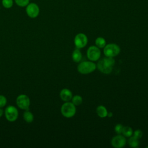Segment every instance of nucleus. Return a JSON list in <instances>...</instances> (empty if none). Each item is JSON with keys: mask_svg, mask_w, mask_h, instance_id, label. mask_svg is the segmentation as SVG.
<instances>
[{"mask_svg": "<svg viewBox=\"0 0 148 148\" xmlns=\"http://www.w3.org/2000/svg\"><path fill=\"white\" fill-rule=\"evenodd\" d=\"M96 113L99 117L104 118L108 116V112L104 106L99 105L96 109Z\"/></svg>", "mask_w": 148, "mask_h": 148, "instance_id": "obj_12", "label": "nucleus"}, {"mask_svg": "<svg viewBox=\"0 0 148 148\" xmlns=\"http://www.w3.org/2000/svg\"><path fill=\"white\" fill-rule=\"evenodd\" d=\"M112 115H113V113H112V112H108V116H108V117H112Z\"/></svg>", "mask_w": 148, "mask_h": 148, "instance_id": "obj_25", "label": "nucleus"}, {"mask_svg": "<svg viewBox=\"0 0 148 148\" xmlns=\"http://www.w3.org/2000/svg\"><path fill=\"white\" fill-rule=\"evenodd\" d=\"M76 112V106L72 102H65L61 107V113L66 118L72 117L75 116Z\"/></svg>", "mask_w": 148, "mask_h": 148, "instance_id": "obj_2", "label": "nucleus"}, {"mask_svg": "<svg viewBox=\"0 0 148 148\" xmlns=\"http://www.w3.org/2000/svg\"><path fill=\"white\" fill-rule=\"evenodd\" d=\"M128 143L131 147H138L139 145V139L136 138L134 136H131L128 140Z\"/></svg>", "mask_w": 148, "mask_h": 148, "instance_id": "obj_15", "label": "nucleus"}, {"mask_svg": "<svg viewBox=\"0 0 148 148\" xmlns=\"http://www.w3.org/2000/svg\"><path fill=\"white\" fill-rule=\"evenodd\" d=\"M2 6L6 9H10L13 5V0H2Z\"/></svg>", "mask_w": 148, "mask_h": 148, "instance_id": "obj_19", "label": "nucleus"}, {"mask_svg": "<svg viewBox=\"0 0 148 148\" xmlns=\"http://www.w3.org/2000/svg\"><path fill=\"white\" fill-rule=\"evenodd\" d=\"M25 12L29 17L35 18L38 16L40 12V9L39 6L36 3L32 2L29 3L25 7Z\"/></svg>", "mask_w": 148, "mask_h": 148, "instance_id": "obj_7", "label": "nucleus"}, {"mask_svg": "<svg viewBox=\"0 0 148 148\" xmlns=\"http://www.w3.org/2000/svg\"><path fill=\"white\" fill-rule=\"evenodd\" d=\"M101 56V50L96 46H90L87 50V57L90 61H96L98 60Z\"/></svg>", "mask_w": 148, "mask_h": 148, "instance_id": "obj_6", "label": "nucleus"}, {"mask_svg": "<svg viewBox=\"0 0 148 148\" xmlns=\"http://www.w3.org/2000/svg\"><path fill=\"white\" fill-rule=\"evenodd\" d=\"M97 68V65L91 61H85L80 62L77 67V71L83 75L88 74L94 72Z\"/></svg>", "mask_w": 148, "mask_h": 148, "instance_id": "obj_1", "label": "nucleus"}, {"mask_svg": "<svg viewBox=\"0 0 148 148\" xmlns=\"http://www.w3.org/2000/svg\"><path fill=\"white\" fill-rule=\"evenodd\" d=\"M73 95L71 91L68 88H63L60 92V98L64 102H68L72 99Z\"/></svg>", "mask_w": 148, "mask_h": 148, "instance_id": "obj_11", "label": "nucleus"}, {"mask_svg": "<svg viewBox=\"0 0 148 148\" xmlns=\"http://www.w3.org/2000/svg\"><path fill=\"white\" fill-rule=\"evenodd\" d=\"M127 139L124 136L121 134H117L113 136L111 140V145L115 148H121L125 146Z\"/></svg>", "mask_w": 148, "mask_h": 148, "instance_id": "obj_9", "label": "nucleus"}, {"mask_svg": "<svg viewBox=\"0 0 148 148\" xmlns=\"http://www.w3.org/2000/svg\"><path fill=\"white\" fill-rule=\"evenodd\" d=\"M3 113H4V111L1 108H0V117H1L3 116Z\"/></svg>", "mask_w": 148, "mask_h": 148, "instance_id": "obj_24", "label": "nucleus"}, {"mask_svg": "<svg viewBox=\"0 0 148 148\" xmlns=\"http://www.w3.org/2000/svg\"><path fill=\"white\" fill-rule=\"evenodd\" d=\"M23 119L24 121L27 123H31L34 121V116L33 113L29 110V109L25 110L23 114Z\"/></svg>", "mask_w": 148, "mask_h": 148, "instance_id": "obj_13", "label": "nucleus"}, {"mask_svg": "<svg viewBox=\"0 0 148 148\" xmlns=\"http://www.w3.org/2000/svg\"><path fill=\"white\" fill-rule=\"evenodd\" d=\"M97 68L102 73L105 74H109L112 72L113 67L109 66L107 65L102 59L99 60L97 64Z\"/></svg>", "mask_w": 148, "mask_h": 148, "instance_id": "obj_10", "label": "nucleus"}, {"mask_svg": "<svg viewBox=\"0 0 148 148\" xmlns=\"http://www.w3.org/2000/svg\"><path fill=\"white\" fill-rule=\"evenodd\" d=\"M95 46L99 49L103 48L106 45V40L102 37H98L95 40Z\"/></svg>", "mask_w": 148, "mask_h": 148, "instance_id": "obj_17", "label": "nucleus"}, {"mask_svg": "<svg viewBox=\"0 0 148 148\" xmlns=\"http://www.w3.org/2000/svg\"><path fill=\"white\" fill-rule=\"evenodd\" d=\"M82 58V54L79 49H75L72 54V58L75 62H79L81 61Z\"/></svg>", "mask_w": 148, "mask_h": 148, "instance_id": "obj_14", "label": "nucleus"}, {"mask_svg": "<svg viewBox=\"0 0 148 148\" xmlns=\"http://www.w3.org/2000/svg\"><path fill=\"white\" fill-rule=\"evenodd\" d=\"M6 120L9 122H14L18 119V111L17 108L13 105L8 106L4 112Z\"/></svg>", "mask_w": 148, "mask_h": 148, "instance_id": "obj_4", "label": "nucleus"}, {"mask_svg": "<svg viewBox=\"0 0 148 148\" xmlns=\"http://www.w3.org/2000/svg\"><path fill=\"white\" fill-rule=\"evenodd\" d=\"M120 52L119 45L115 43H109L103 47V53L106 57H114Z\"/></svg>", "mask_w": 148, "mask_h": 148, "instance_id": "obj_3", "label": "nucleus"}, {"mask_svg": "<svg viewBox=\"0 0 148 148\" xmlns=\"http://www.w3.org/2000/svg\"><path fill=\"white\" fill-rule=\"evenodd\" d=\"M72 102L75 105V106H79L80 104H82L83 102V98L82 97L79 95H76L72 98Z\"/></svg>", "mask_w": 148, "mask_h": 148, "instance_id": "obj_18", "label": "nucleus"}, {"mask_svg": "<svg viewBox=\"0 0 148 148\" xmlns=\"http://www.w3.org/2000/svg\"><path fill=\"white\" fill-rule=\"evenodd\" d=\"M88 42V38L86 34L83 33L77 34L74 38V44L77 49H82L84 47Z\"/></svg>", "mask_w": 148, "mask_h": 148, "instance_id": "obj_8", "label": "nucleus"}, {"mask_svg": "<svg viewBox=\"0 0 148 148\" xmlns=\"http://www.w3.org/2000/svg\"><path fill=\"white\" fill-rule=\"evenodd\" d=\"M16 4L21 8L26 7L29 3V0H14Z\"/></svg>", "mask_w": 148, "mask_h": 148, "instance_id": "obj_20", "label": "nucleus"}, {"mask_svg": "<svg viewBox=\"0 0 148 148\" xmlns=\"http://www.w3.org/2000/svg\"><path fill=\"white\" fill-rule=\"evenodd\" d=\"M147 148H148V146H147Z\"/></svg>", "mask_w": 148, "mask_h": 148, "instance_id": "obj_26", "label": "nucleus"}, {"mask_svg": "<svg viewBox=\"0 0 148 148\" xmlns=\"http://www.w3.org/2000/svg\"><path fill=\"white\" fill-rule=\"evenodd\" d=\"M121 134H123V135L125 137L130 138L133 135V130L132 128H131L129 126L123 127Z\"/></svg>", "mask_w": 148, "mask_h": 148, "instance_id": "obj_16", "label": "nucleus"}, {"mask_svg": "<svg viewBox=\"0 0 148 148\" xmlns=\"http://www.w3.org/2000/svg\"><path fill=\"white\" fill-rule=\"evenodd\" d=\"M123 125L121 124H117L114 127V131L117 134H121Z\"/></svg>", "mask_w": 148, "mask_h": 148, "instance_id": "obj_21", "label": "nucleus"}, {"mask_svg": "<svg viewBox=\"0 0 148 148\" xmlns=\"http://www.w3.org/2000/svg\"><path fill=\"white\" fill-rule=\"evenodd\" d=\"M17 106L21 109H29L31 101L29 97L25 94H20L17 96L16 100Z\"/></svg>", "mask_w": 148, "mask_h": 148, "instance_id": "obj_5", "label": "nucleus"}, {"mask_svg": "<svg viewBox=\"0 0 148 148\" xmlns=\"http://www.w3.org/2000/svg\"><path fill=\"white\" fill-rule=\"evenodd\" d=\"M7 103V99L3 95H0V108H2L4 106H6Z\"/></svg>", "mask_w": 148, "mask_h": 148, "instance_id": "obj_22", "label": "nucleus"}, {"mask_svg": "<svg viewBox=\"0 0 148 148\" xmlns=\"http://www.w3.org/2000/svg\"><path fill=\"white\" fill-rule=\"evenodd\" d=\"M142 135H143V132L140 130H136L134 132H133V136H134L135 137H136L139 139L142 138Z\"/></svg>", "mask_w": 148, "mask_h": 148, "instance_id": "obj_23", "label": "nucleus"}]
</instances>
